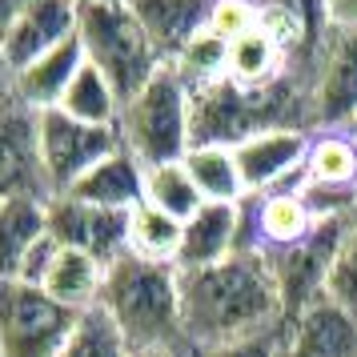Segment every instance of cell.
Returning a JSON list of instances; mask_svg holds the SVG:
<instances>
[{"instance_id":"15","label":"cell","mask_w":357,"mask_h":357,"mask_svg":"<svg viewBox=\"0 0 357 357\" xmlns=\"http://www.w3.org/2000/svg\"><path fill=\"white\" fill-rule=\"evenodd\" d=\"M237 253V205H213L205 201L201 209L185 221V241H181L177 269H209Z\"/></svg>"},{"instance_id":"28","label":"cell","mask_w":357,"mask_h":357,"mask_svg":"<svg viewBox=\"0 0 357 357\" xmlns=\"http://www.w3.org/2000/svg\"><path fill=\"white\" fill-rule=\"evenodd\" d=\"M325 297L357 317V217L345 225V237L337 245V257L325 277Z\"/></svg>"},{"instance_id":"6","label":"cell","mask_w":357,"mask_h":357,"mask_svg":"<svg viewBox=\"0 0 357 357\" xmlns=\"http://www.w3.org/2000/svg\"><path fill=\"white\" fill-rule=\"evenodd\" d=\"M81 313L52 301L40 285L0 281V354L56 357Z\"/></svg>"},{"instance_id":"13","label":"cell","mask_w":357,"mask_h":357,"mask_svg":"<svg viewBox=\"0 0 357 357\" xmlns=\"http://www.w3.org/2000/svg\"><path fill=\"white\" fill-rule=\"evenodd\" d=\"M137 20L145 24L161 65H173L201 33H209L213 0H129Z\"/></svg>"},{"instance_id":"19","label":"cell","mask_w":357,"mask_h":357,"mask_svg":"<svg viewBox=\"0 0 357 357\" xmlns=\"http://www.w3.org/2000/svg\"><path fill=\"white\" fill-rule=\"evenodd\" d=\"M105 273H109V265L100 257L84 253V249H65L61 245V253H56L40 289L49 293L52 301H61L65 309H73V313H84V309H93L100 301Z\"/></svg>"},{"instance_id":"9","label":"cell","mask_w":357,"mask_h":357,"mask_svg":"<svg viewBox=\"0 0 357 357\" xmlns=\"http://www.w3.org/2000/svg\"><path fill=\"white\" fill-rule=\"evenodd\" d=\"M36 113L17 93L0 100V201L33 197L49 201V181L40 169V137H36Z\"/></svg>"},{"instance_id":"32","label":"cell","mask_w":357,"mask_h":357,"mask_svg":"<svg viewBox=\"0 0 357 357\" xmlns=\"http://www.w3.org/2000/svg\"><path fill=\"white\" fill-rule=\"evenodd\" d=\"M321 8L333 29H357V0H321Z\"/></svg>"},{"instance_id":"27","label":"cell","mask_w":357,"mask_h":357,"mask_svg":"<svg viewBox=\"0 0 357 357\" xmlns=\"http://www.w3.org/2000/svg\"><path fill=\"white\" fill-rule=\"evenodd\" d=\"M169 68L181 77V84H185L189 93L213 89V84H221L229 77V45L217 40L213 33H201Z\"/></svg>"},{"instance_id":"5","label":"cell","mask_w":357,"mask_h":357,"mask_svg":"<svg viewBox=\"0 0 357 357\" xmlns=\"http://www.w3.org/2000/svg\"><path fill=\"white\" fill-rule=\"evenodd\" d=\"M301 89L309 132H357V29L329 24L301 73Z\"/></svg>"},{"instance_id":"31","label":"cell","mask_w":357,"mask_h":357,"mask_svg":"<svg viewBox=\"0 0 357 357\" xmlns=\"http://www.w3.org/2000/svg\"><path fill=\"white\" fill-rule=\"evenodd\" d=\"M281 333H285V329L265 333V337H257V341H245V345L213 349V354H201V357H277V349H281Z\"/></svg>"},{"instance_id":"2","label":"cell","mask_w":357,"mask_h":357,"mask_svg":"<svg viewBox=\"0 0 357 357\" xmlns=\"http://www.w3.org/2000/svg\"><path fill=\"white\" fill-rule=\"evenodd\" d=\"M125 333L129 349H181L193 354L181 321V269L169 261L121 253L105 273L97 301ZM197 357V354H193Z\"/></svg>"},{"instance_id":"7","label":"cell","mask_w":357,"mask_h":357,"mask_svg":"<svg viewBox=\"0 0 357 357\" xmlns=\"http://www.w3.org/2000/svg\"><path fill=\"white\" fill-rule=\"evenodd\" d=\"M36 137H40V169H45V181H49L52 197L68 193L89 169H97L105 157H113L121 149V132L116 129L73 121L61 109H45L40 113Z\"/></svg>"},{"instance_id":"10","label":"cell","mask_w":357,"mask_h":357,"mask_svg":"<svg viewBox=\"0 0 357 357\" xmlns=\"http://www.w3.org/2000/svg\"><path fill=\"white\" fill-rule=\"evenodd\" d=\"M77 29H81V0H24L0 36V56L17 77L45 52L73 40Z\"/></svg>"},{"instance_id":"1","label":"cell","mask_w":357,"mask_h":357,"mask_svg":"<svg viewBox=\"0 0 357 357\" xmlns=\"http://www.w3.org/2000/svg\"><path fill=\"white\" fill-rule=\"evenodd\" d=\"M181 321L197 357L285 329V301L265 253L181 273Z\"/></svg>"},{"instance_id":"20","label":"cell","mask_w":357,"mask_h":357,"mask_svg":"<svg viewBox=\"0 0 357 357\" xmlns=\"http://www.w3.org/2000/svg\"><path fill=\"white\" fill-rule=\"evenodd\" d=\"M285 73H289V56L261 24L229 45V81L241 89H269Z\"/></svg>"},{"instance_id":"34","label":"cell","mask_w":357,"mask_h":357,"mask_svg":"<svg viewBox=\"0 0 357 357\" xmlns=\"http://www.w3.org/2000/svg\"><path fill=\"white\" fill-rule=\"evenodd\" d=\"M132 357H193V354H181V349H137Z\"/></svg>"},{"instance_id":"22","label":"cell","mask_w":357,"mask_h":357,"mask_svg":"<svg viewBox=\"0 0 357 357\" xmlns=\"http://www.w3.org/2000/svg\"><path fill=\"white\" fill-rule=\"evenodd\" d=\"M61 113H68L73 121H84V125H100V129H116V121H121V109H125V100L116 93L109 77L93 68L84 61V68L77 73V81L68 84V93L61 97L56 105Z\"/></svg>"},{"instance_id":"3","label":"cell","mask_w":357,"mask_h":357,"mask_svg":"<svg viewBox=\"0 0 357 357\" xmlns=\"http://www.w3.org/2000/svg\"><path fill=\"white\" fill-rule=\"evenodd\" d=\"M77 36H81L84 61L109 77L121 100H132L165 68L129 0H81Z\"/></svg>"},{"instance_id":"33","label":"cell","mask_w":357,"mask_h":357,"mask_svg":"<svg viewBox=\"0 0 357 357\" xmlns=\"http://www.w3.org/2000/svg\"><path fill=\"white\" fill-rule=\"evenodd\" d=\"M13 93V73H8V65H4V56H0V100Z\"/></svg>"},{"instance_id":"8","label":"cell","mask_w":357,"mask_h":357,"mask_svg":"<svg viewBox=\"0 0 357 357\" xmlns=\"http://www.w3.org/2000/svg\"><path fill=\"white\" fill-rule=\"evenodd\" d=\"M313 145L309 129H261L245 137L241 145H233L237 169L245 181V197H261L273 189H301L305 185V157Z\"/></svg>"},{"instance_id":"17","label":"cell","mask_w":357,"mask_h":357,"mask_svg":"<svg viewBox=\"0 0 357 357\" xmlns=\"http://www.w3.org/2000/svg\"><path fill=\"white\" fill-rule=\"evenodd\" d=\"M313 213H309L301 189H273L257 197V237L261 253H285L313 237Z\"/></svg>"},{"instance_id":"11","label":"cell","mask_w":357,"mask_h":357,"mask_svg":"<svg viewBox=\"0 0 357 357\" xmlns=\"http://www.w3.org/2000/svg\"><path fill=\"white\" fill-rule=\"evenodd\" d=\"M45 213H49V233L65 249H84L105 265H113L121 253H129V213L97 209V205H84L68 193L49 197Z\"/></svg>"},{"instance_id":"30","label":"cell","mask_w":357,"mask_h":357,"mask_svg":"<svg viewBox=\"0 0 357 357\" xmlns=\"http://www.w3.org/2000/svg\"><path fill=\"white\" fill-rule=\"evenodd\" d=\"M56 253H61L56 237H52V233H49V237H40V241L33 245L29 261H24V269H20V281H24V285H45V277H49Z\"/></svg>"},{"instance_id":"35","label":"cell","mask_w":357,"mask_h":357,"mask_svg":"<svg viewBox=\"0 0 357 357\" xmlns=\"http://www.w3.org/2000/svg\"><path fill=\"white\" fill-rule=\"evenodd\" d=\"M0 357H4V354H0Z\"/></svg>"},{"instance_id":"21","label":"cell","mask_w":357,"mask_h":357,"mask_svg":"<svg viewBox=\"0 0 357 357\" xmlns=\"http://www.w3.org/2000/svg\"><path fill=\"white\" fill-rule=\"evenodd\" d=\"M185 169L193 177L197 193L213 201V205H237L245 197V181L237 169L233 149L225 145H193L185 153Z\"/></svg>"},{"instance_id":"29","label":"cell","mask_w":357,"mask_h":357,"mask_svg":"<svg viewBox=\"0 0 357 357\" xmlns=\"http://www.w3.org/2000/svg\"><path fill=\"white\" fill-rule=\"evenodd\" d=\"M257 29V0H213L209 13V33L217 40L233 45L237 36Z\"/></svg>"},{"instance_id":"24","label":"cell","mask_w":357,"mask_h":357,"mask_svg":"<svg viewBox=\"0 0 357 357\" xmlns=\"http://www.w3.org/2000/svg\"><path fill=\"white\" fill-rule=\"evenodd\" d=\"M305 181L309 185H357V132H313Z\"/></svg>"},{"instance_id":"14","label":"cell","mask_w":357,"mask_h":357,"mask_svg":"<svg viewBox=\"0 0 357 357\" xmlns=\"http://www.w3.org/2000/svg\"><path fill=\"white\" fill-rule=\"evenodd\" d=\"M68 197H77L84 205H97V209L132 213L145 201V165L121 145L113 157H105L97 169H89V173L68 189Z\"/></svg>"},{"instance_id":"16","label":"cell","mask_w":357,"mask_h":357,"mask_svg":"<svg viewBox=\"0 0 357 357\" xmlns=\"http://www.w3.org/2000/svg\"><path fill=\"white\" fill-rule=\"evenodd\" d=\"M81 68H84V49H81V36H73L61 49H52V52H45L40 61H33L24 73H17V77H13V93H17L24 105H33L36 113L56 109L61 97L68 93V84L77 81Z\"/></svg>"},{"instance_id":"23","label":"cell","mask_w":357,"mask_h":357,"mask_svg":"<svg viewBox=\"0 0 357 357\" xmlns=\"http://www.w3.org/2000/svg\"><path fill=\"white\" fill-rule=\"evenodd\" d=\"M181 241H185V221H177V217H169V213H161V209H153L145 201L129 213V253L177 265Z\"/></svg>"},{"instance_id":"18","label":"cell","mask_w":357,"mask_h":357,"mask_svg":"<svg viewBox=\"0 0 357 357\" xmlns=\"http://www.w3.org/2000/svg\"><path fill=\"white\" fill-rule=\"evenodd\" d=\"M40 237H49L45 201L33 197L0 201V281H20V269Z\"/></svg>"},{"instance_id":"12","label":"cell","mask_w":357,"mask_h":357,"mask_svg":"<svg viewBox=\"0 0 357 357\" xmlns=\"http://www.w3.org/2000/svg\"><path fill=\"white\" fill-rule=\"evenodd\" d=\"M277 357H357V317L321 297L285 321Z\"/></svg>"},{"instance_id":"26","label":"cell","mask_w":357,"mask_h":357,"mask_svg":"<svg viewBox=\"0 0 357 357\" xmlns=\"http://www.w3.org/2000/svg\"><path fill=\"white\" fill-rule=\"evenodd\" d=\"M56 357H132V349L125 341V333L113 325V317L100 305H93L77 317L73 333L65 337Z\"/></svg>"},{"instance_id":"25","label":"cell","mask_w":357,"mask_h":357,"mask_svg":"<svg viewBox=\"0 0 357 357\" xmlns=\"http://www.w3.org/2000/svg\"><path fill=\"white\" fill-rule=\"evenodd\" d=\"M145 205L169 213V217H177V221H189V217L205 205V197L197 193V185H193V177H189L185 161H169V165L145 169Z\"/></svg>"},{"instance_id":"4","label":"cell","mask_w":357,"mask_h":357,"mask_svg":"<svg viewBox=\"0 0 357 357\" xmlns=\"http://www.w3.org/2000/svg\"><path fill=\"white\" fill-rule=\"evenodd\" d=\"M116 132L145 169L185 161V153L193 149V97L169 65L132 100H125Z\"/></svg>"}]
</instances>
